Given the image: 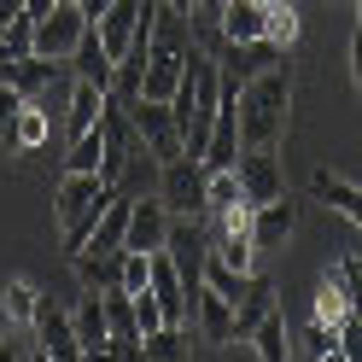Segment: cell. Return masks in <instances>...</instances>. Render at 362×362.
Listing matches in <instances>:
<instances>
[{"label": "cell", "instance_id": "obj_12", "mask_svg": "<svg viewBox=\"0 0 362 362\" xmlns=\"http://www.w3.org/2000/svg\"><path fill=\"white\" fill-rule=\"evenodd\" d=\"M53 111L41 105V100H24V111H18V123H12V141H6V158H41L53 141Z\"/></svg>", "mask_w": 362, "mask_h": 362}, {"label": "cell", "instance_id": "obj_13", "mask_svg": "<svg viewBox=\"0 0 362 362\" xmlns=\"http://www.w3.org/2000/svg\"><path fill=\"white\" fill-rule=\"evenodd\" d=\"M71 327H76V345L82 356H111V327H105V298L94 286H82V298L71 310Z\"/></svg>", "mask_w": 362, "mask_h": 362}, {"label": "cell", "instance_id": "obj_19", "mask_svg": "<svg viewBox=\"0 0 362 362\" xmlns=\"http://www.w3.org/2000/svg\"><path fill=\"white\" fill-rule=\"evenodd\" d=\"M64 71H71V76H82V82H100V88H111V59H105V47H100L94 24H88V30H82V41L71 47Z\"/></svg>", "mask_w": 362, "mask_h": 362}, {"label": "cell", "instance_id": "obj_5", "mask_svg": "<svg viewBox=\"0 0 362 362\" xmlns=\"http://www.w3.org/2000/svg\"><path fill=\"white\" fill-rule=\"evenodd\" d=\"M164 252H170V263L181 269V281L199 286V269H205V257H211V216H205V211H199V216H170Z\"/></svg>", "mask_w": 362, "mask_h": 362}, {"label": "cell", "instance_id": "obj_14", "mask_svg": "<svg viewBox=\"0 0 362 362\" xmlns=\"http://www.w3.org/2000/svg\"><path fill=\"white\" fill-rule=\"evenodd\" d=\"M187 327H199L211 339V345H228L234 339V304L222 298V292H211L205 281L193 286V310H187Z\"/></svg>", "mask_w": 362, "mask_h": 362}, {"label": "cell", "instance_id": "obj_23", "mask_svg": "<svg viewBox=\"0 0 362 362\" xmlns=\"http://www.w3.org/2000/svg\"><path fill=\"white\" fill-rule=\"evenodd\" d=\"M35 304H41L35 281H6V286H0V315H6L12 327H30L35 322Z\"/></svg>", "mask_w": 362, "mask_h": 362}, {"label": "cell", "instance_id": "obj_28", "mask_svg": "<svg viewBox=\"0 0 362 362\" xmlns=\"http://www.w3.org/2000/svg\"><path fill=\"white\" fill-rule=\"evenodd\" d=\"M146 281H152V252H129V245H123L117 286H123V292H146Z\"/></svg>", "mask_w": 362, "mask_h": 362}, {"label": "cell", "instance_id": "obj_38", "mask_svg": "<svg viewBox=\"0 0 362 362\" xmlns=\"http://www.w3.org/2000/svg\"><path fill=\"white\" fill-rule=\"evenodd\" d=\"M257 6H275V0H257Z\"/></svg>", "mask_w": 362, "mask_h": 362}, {"label": "cell", "instance_id": "obj_25", "mask_svg": "<svg viewBox=\"0 0 362 362\" xmlns=\"http://www.w3.org/2000/svg\"><path fill=\"white\" fill-rule=\"evenodd\" d=\"M240 170H205V216L211 211H228V205H240Z\"/></svg>", "mask_w": 362, "mask_h": 362}, {"label": "cell", "instance_id": "obj_31", "mask_svg": "<svg viewBox=\"0 0 362 362\" xmlns=\"http://www.w3.org/2000/svg\"><path fill=\"white\" fill-rule=\"evenodd\" d=\"M339 362H362V315L339 327Z\"/></svg>", "mask_w": 362, "mask_h": 362}, {"label": "cell", "instance_id": "obj_30", "mask_svg": "<svg viewBox=\"0 0 362 362\" xmlns=\"http://www.w3.org/2000/svg\"><path fill=\"white\" fill-rule=\"evenodd\" d=\"M129 298H134V327H141V339H146L152 327H164V310H158L152 286H146V292H129Z\"/></svg>", "mask_w": 362, "mask_h": 362}, {"label": "cell", "instance_id": "obj_22", "mask_svg": "<svg viewBox=\"0 0 362 362\" xmlns=\"http://www.w3.org/2000/svg\"><path fill=\"white\" fill-rule=\"evenodd\" d=\"M245 345H252L263 362H286V351H292V345H286V315H281V304H275V310H269L263 322H257V333L245 339Z\"/></svg>", "mask_w": 362, "mask_h": 362}, {"label": "cell", "instance_id": "obj_37", "mask_svg": "<svg viewBox=\"0 0 362 362\" xmlns=\"http://www.w3.org/2000/svg\"><path fill=\"white\" fill-rule=\"evenodd\" d=\"M356 24H362V0H356Z\"/></svg>", "mask_w": 362, "mask_h": 362}, {"label": "cell", "instance_id": "obj_1", "mask_svg": "<svg viewBox=\"0 0 362 362\" xmlns=\"http://www.w3.org/2000/svg\"><path fill=\"white\" fill-rule=\"evenodd\" d=\"M286 117H292V76L275 59L252 82H240V146H281Z\"/></svg>", "mask_w": 362, "mask_h": 362}, {"label": "cell", "instance_id": "obj_18", "mask_svg": "<svg viewBox=\"0 0 362 362\" xmlns=\"http://www.w3.org/2000/svg\"><path fill=\"white\" fill-rule=\"evenodd\" d=\"M263 12L257 0H222V12H216V30L222 41H263Z\"/></svg>", "mask_w": 362, "mask_h": 362}, {"label": "cell", "instance_id": "obj_36", "mask_svg": "<svg viewBox=\"0 0 362 362\" xmlns=\"http://www.w3.org/2000/svg\"><path fill=\"white\" fill-rule=\"evenodd\" d=\"M164 6H175V12H187V18H193V6H199V0H164Z\"/></svg>", "mask_w": 362, "mask_h": 362}, {"label": "cell", "instance_id": "obj_11", "mask_svg": "<svg viewBox=\"0 0 362 362\" xmlns=\"http://www.w3.org/2000/svg\"><path fill=\"white\" fill-rule=\"evenodd\" d=\"M298 234V205L281 193V199H269V205H252V240H257V252H281V245Z\"/></svg>", "mask_w": 362, "mask_h": 362}, {"label": "cell", "instance_id": "obj_6", "mask_svg": "<svg viewBox=\"0 0 362 362\" xmlns=\"http://www.w3.org/2000/svg\"><path fill=\"white\" fill-rule=\"evenodd\" d=\"M234 170H240V193H245V205H269V199H281V193H286V175H281L275 146H240Z\"/></svg>", "mask_w": 362, "mask_h": 362}, {"label": "cell", "instance_id": "obj_34", "mask_svg": "<svg viewBox=\"0 0 362 362\" xmlns=\"http://www.w3.org/2000/svg\"><path fill=\"white\" fill-rule=\"evenodd\" d=\"M76 6H82V18H88V24H94V18H100V12L111 6V0H76Z\"/></svg>", "mask_w": 362, "mask_h": 362}, {"label": "cell", "instance_id": "obj_4", "mask_svg": "<svg viewBox=\"0 0 362 362\" xmlns=\"http://www.w3.org/2000/svg\"><path fill=\"white\" fill-rule=\"evenodd\" d=\"M158 199H164L170 216H199L205 211V164L187 158V152L158 164Z\"/></svg>", "mask_w": 362, "mask_h": 362}, {"label": "cell", "instance_id": "obj_8", "mask_svg": "<svg viewBox=\"0 0 362 362\" xmlns=\"http://www.w3.org/2000/svg\"><path fill=\"white\" fill-rule=\"evenodd\" d=\"M30 339H35V356H47V362H76V356H82L76 327H71V310H59L53 298H41V304H35Z\"/></svg>", "mask_w": 362, "mask_h": 362}, {"label": "cell", "instance_id": "obj_29", "mask_svg": "<svg viewBox=\"0 0 362 362\" xmlns=\"http://www.w3.org/2000/svg\"><path fill=\"white\" fill-rule=\"evenodd\" d=\"M18 111H24V94H18L12 82H0V152H6V141H12V123H18Z\"/></svg>", "mask_w": 362, "mask_h": 362}, {"label": "cell", "instance_id": "obj_10", "mask_svg": "<svg viewBox=\"0 0 362 362\" xmlns=\"http://www.w3.org/2000/svg\"><path fill=\"white\" fill-rule=\"evenodd\" d=\"M164 240H170V211H164V199H129V234L123 245L129 252H164Z\"/></svg>", "mask_w": 362, "mask_h": 362}, {"label": "cell", "instance_id": "obj_24", "mask_svg": "<svg viewBox=\"0 0 362 362\" xmlns=\"http://www.w3.org/2000/svg\"><path fill=\"white\" fill-rule=\"evenodd\" d=\"M263 41L269 47H292V41H298V12H292V0H275V6L263 12Z\"/></svg>", "mask_w": 362, "mask_h": 362}, {"label": "cell", "instance_id": "obj_26", "mask_svg": "<svg viewBox=\"0 0 362 362\" xmlns=\"http://www.w3.org/2000/svg\"><path fill=\"white\" fill-rule=\"evenodd\" d=\"M292 356H310V362H339V333L322 327V322H310L298 333V345H292Z\"/></svg>", "mask_w": 362, "mask_h": 362}, {"label": "cell", "instance_id": "obj_35", "mask_svg": "<svg viewBox=\"0 0 362 362\" xmlns=\"http://www.w3.org/2000/svg\"><path fill=\"white\" fill-rule=\"evenodd\" d=\"M24 12H30V18H41V12H53V0H24Z\"/></svg>", "mask_w": 362, "mask_h": 362}, {"label": "cell", "instance_id": "obj_17", "mask_svg": "<svg viewBox=\"0 0 362 362\" xmlns=\"http://www.w3.org/2000/svg\"><path fill=\"white\" fill-rule=\"evenodd\" d=\"M310 199H322L327 211H339V216H345L351 228L362 234V187H351L345 175H333V170H315V175H310Z\"/></svg>", "mask_w": 362, "mask_h": 362}, {"label": "cell", "instance_id": "obj_9", "mask_svg": "<svg viewBox=\"0 0 362 362\" xmlns=\"http://www.w3.org/2000/svg\"><path fill=\"white\" fill-rule=\"evenodd\" d=\"M351 315H356V298H351V275H345V257H339V263H327L322 269V281H315V315H310V322H322V327H345L351 322Z\"/></svg>", "mask_w": 362, "mask_h": 362}, {"label": "cell", "instance_id": "obj_32", "mask_svg": "<svg viewBox=\"0 0 362 362\" xmlns=\"http://www.w3.org/2000/svg\"><path fill=\"white\" fill-rule=\"evenodd\" d=\"M345 275H351V298H356V315H362V257H345Z\"/></svg>", "mask_w": 362, "mask_h": 362}, {"label": "cell", "instance_id": "obj_27", "mask_svg": "<svg viewBox=\"0 0 362 362\" xmlns=\"http://www.w3.org/2000/svg\"><path fill=\"white\" fill-rule=\"evenodd\" d=\"M181 351H187V327H152L146 339H141V356H164V362H175Z\"/></svg>", "mask_w": 362, "mask_h": 362}, {"label": "cell", "instance_id": "obj_3", "mask_svg": "<svg viewBox=\"0 0 362 362\" xmlns=\"http://www.w3.org/2000/svg\"><path fill=\"white\" fill-rule=\"evenodd\" d=\"M129 111V123H134V134H141V146L158 158V164H170V158H181L187 146H181V123H175V111H170V100H129L123 105Z\"/></svg>", "mask_w": 362, "mask_h": 362}, {"label": "cell", "instance_id": "obj_20", "mask_svg": "<svg viewBox=\"0 0 362 362\" xmlns=\"http://www.w3.org/2000/svg\"><path fill=\"white\" fill-rule=\"evenodd\" d=\"M275 310V281L269 275H252V286H245V298L234 304V339H252L257 333V322Z\"/></svg>", "mask_w": 362, "mask_h": 362}, {"label": "cell", "instance_id": "obj_7", "mask_svg": "<svg viewBox=\"0 0 362 362\" xmlns=\"http://www.w3.org/2000/svg\"><path fill=\"white\" fill-rule=\"evenodd\" d=\"M82 30H88V18H82L76 0H53V12L35 18V53L64 64V59H71V47L82 41Z\"/></svg>", "mask_w": 362, "mask_h": 362}, {"label": "cell", "instance_id": "obj_2", "mask_svg": "<svg viewBox=\"0 0 362 362\" xmlns=\"http://www.w3.org/2000/svg\"><path fill=\"white\" fill-rule=\"evenodd\" d=\"M105 205H111V181H100V170H64L59 175L53 222H59L64 252H82L88 245V234H94V222H100Z\"/></svg>", "mask_w": 362, "mask_h": 362}, {"label": "cell", "instance_id": "obj_33", "mask_svg": "<svg viewBox=\"0 0 362 362\" xmlns=\"http://www.w3.org/2000/svg\"><path fill=\"white\" fill-rule=\"evenodd\" d=\"M351 76H356V88H362V24H356V41H351Z\"/></svg>", "mask_w": 362, "mask_h": 362}, {"label": "cell", "instance_id": "obj_15", "mask_svg": "<svg viewBox=\"0 0 362 362\" xmlns=\"http://www.w3.org/2000/svg\"><path fill=\"white\" fill-rule=\"evenodd\" d=\"M105 327H111V356H141V327H134V298L123 286H105Z\"/></svg>", "mask_w": 362, "mask_h": 362}, {"label": "cell", "instance_id": "obj_21", "mask_svg": "<svg viewBox=\"0 0 362 362\" xmlns=\"http://www.w3.org/2000/svg\"><path fill=\"white\" fill-rule=\"evenodd\" d=\"M117 263H123V252H71L76 281H82V286H94V292L117 286Z\"/></svg>", "mask_w": 362, "mask_h": 362}, {"label": "cell", "instance_id": "obj_16", "mask_svg": "<svg viewBox=\"0 0 362 362\" xmlns=\"http://www.w3.org/2000/svg\"><path fill=\"white\" fill-rule=\"evenodd\" d=\"M100 111H105V88L71 76V88H64V117H59L64 141H71V134H82V129H94V123H100Z\"/></svg>", "mask_w": 362, "mask_h": 362}]
</instances>
